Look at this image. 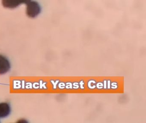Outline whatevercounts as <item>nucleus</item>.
I'll list each match as a JSON object with an SVG mask.
<instances>
[{"instance_id":"obj_2","label":"nucleus","mask_w":146,"mask_h":123,"mask_svg":"<svg viewBox=\"0 0 146 123\" xmlns=\"http://www.w3.org/2000/svg\"><path fill=\"white\" fill-rule=\"evenodd\" d=\"M11 64L8 60L0 55V74H3L9 71L11 69Z\"/></svg>"},{"instance_id":"obj_5","label":"nucleus","mask_w":146,"mask_h":123,"mask_svg":"<svg viewBox=\"0 0 146 123\" xmlns=\"http://www.w3.org/2000/svg\"><path fill=\"white\" fill-rule=\"evenodd\" d=\"M16 123H29V122L26 120L21 119L18 121Z\"/></svg>"},{"instance_id":"obj_1","label":"nucleus","mask_w":146,"mask_h":123,"mask_svg":"<svg viewBox=\"0 0 146 123\" xmlns=\"http://www.w3.org/2000/svg\"><path fill=\"white\" fill-rule=\"evenodd\" d=\"M25 3L27 5L26 13L29 17L35 18L40 13V7L36 2L26 1Z\"/></svg>"},{"instance_id":"obj_3","label":"nucleus","mask_w":146,"mask_h":123,"mask_svg":"<svg viewBox=\"0 0 146 123\" xmlns=\"http://www.w3.org/2000/svg\"><path fill=\"white\" fill-rule=\"evenodd\" d=\"M11 112V107L8 103L2 102L0 103V118L7 117Z\"/></svg>"},{"instance_id":"obj_4","label":"nucleus","mask_w":146,"mask_h":123,"mask_svg":"<svg viewBox=\"0 0 146 123\" xmlns=\"http://www.w3.org/2000/svg\"><path fill=\"white\" fill-rule=\"evenodd\" d=\"M26 1H3V6L5 7L14 8L18 6L19 4L25 3Z\"/></svg>"}]
</instances>
